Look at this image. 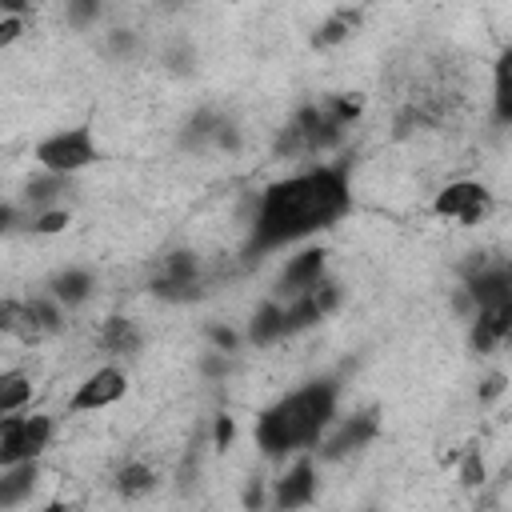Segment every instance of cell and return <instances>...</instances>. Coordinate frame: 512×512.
<instances>
[{
    "label": "cell",
    "mask_w": 512,
    "mask_h": 512,
    "mask_svg": "<svg viewBox=\"0 0 512 512\" xmlns=\"http://www.w3.org/2000/svg\"><path fill=\"white\" fill-rule=\"evenodd\" d=\"M352 212V172L344 160H308L268 180L244 220L240 264L252 268L272 252L312 244Z\"/></svg>",
    "instance_id": "cell-1"
},
{
    "label": "cell",
    "mask_w": 512,
    "mask_h": 512,
    "mask_svg": "<svg viewBox=\"0 0 512 512\" xmlns=\"http://www.w3.org/2000/svg\"><path fill=\"white\" fill-rule=\"evenodd\" d=\"M344 400V380L336 372L312 376L288 392H280L272 404H264L252 416V444L264 460L284 464L300 452H312L328 424L340 416Z\"/></svg>",
    "instance_id": "cell-2"
},
{
    "label": "cell",
    "mask_w": 512,
    "mask_h": 512,
    "mask_svg": "<svg viewBox=\"0 0 512 512\" xmlns=\"http://www.w3.org/2000/svg\"><path fill=\"white\" fill-rule=\"evenodd\" d=\"M360 112H364V104L352 92H328L320 100H308V104H300L276 128L272 156L276 160H288V164L320 160V156H328L352 132V124L360 120Z\"/></svg>",
    "instance_id": "cell-3"
},
{
    "label": "cell",
    "mask_w": 512,
    "mask_h": 512,
    "mask_svg": "<svg viewBox=\"0 0 512 512\" xmlns=\"http://www.w3.org/2000/svg\"><path fill=\"white\" fill-rule=\"evenodd\" d=\"M148 292L160 304H192L208 292V268L196 248H168L148 272Z\"/></svg>",
    "instance_id": "cell-4"
},
{
    "label": "cell",
    "mask_w": 512,
    "mask_h": 512,
    "mask_svg": "<svg viewBox=\"0 0 512 512\" xmlns=\"http://www.w3.org/2000/svg\"><path fill=\"white\" fill-rule=\"evenodd\" d=\"M100 156H104V148H100L92 124H68V128H56V132L40 136L36 148H32L36 168H44V172H60V176H80V172L96 168Z\"/></svg>",
    "instance_id": "cell-5"
},
{
    "label": "cell",
    "mask_w": 512,
    "mask_h": 512,
    "mask_svg": "<svg viewBox=\"0 0 512 512\" xmlns=\"http://www.w3.org/2000/svg\"><path fill=\"white\" fill-rule=\"evenodd\" d=\"M380 428H384L380 404H360L352 412H340L328 424V432L320 436V444L312 452L320 456V464H344V460L360 456L364 448H372V440L380 436Z\"/></svg>",
    "instance_id": "cell-6"
},
{
    "label": "cell",
    "mask_w": 512,
    "mask_h": 512,
    "mask_svg": "<svg viewBox=\"0 0 512 512\" xmlns=\"http://www.w3.org/2000/svg\"><path fill=\"white\" fill-rule=\"evenodd\" d=\"M176 144L180 152H192V156H236L244 148V128L228 112L204 104L180 124Z\"/></svg>",
    "instance_id": "cell-7"
},
{
    "label": "cell",
    "mask_w": 512,
    "mask_h": 512,
    "mask_svg": "<svg viewBox=\"0 0 512 512\" xmlns=\"http://www.w3.org/2000/svg\"><path fill=\"white\" fill-rule=\"evenodd\" d=\"M56 440V416L48 412H12L0 416V468L20 460H40Z\"/></svg>",
    "instance_id": "cell-8"
},
{
    "label": "cell",
    "mask_w": 512,
    "mask_h": 512,
    "mask_svg": "<svg viewBox=\"0 0 512 512\" xmlns=\"http://www.w3.org/2000/svg\"><path fill=\"white\" fill-rule=\"evenodd\" d=\"M64 316L68 308L52 296V292H36V296H8L0 304V328L8 336H20V340H44V336H56L64 328Z\"/></svg>",
    "instance_id": "cell-9"
},
{
    "label": "cell",
    "mask_w": 512,
    "mask_h": 512,
    "mask_svg": "<svg viewBox=\"0 0 512 512\" xmlns=\"http://www.w3.org/2000/svg\"><path fill=\"white\" fill-rule=\"evenodd\" d=\"M492 212H496V192L484 180H472V176L448 180L432 196V216L436 220H448V224H460V228H476Z\"/></svg>",
    "instance_id": "cell-10"
},
{
    "label": "cell",
    "mask_w": 512,
    "mask_h": 512,
    "mask_svg": "<svg viewBox=\"0 0 512 512\" xmlns=\"http://www.w3.org/2000/svg\"><path fill=\"white\" fill-rule=\"evenodd\" d=\"M128 368L120 364V360H104V364H96L76 388H72V396H68V412H76V416H84V412H108V408H116L124 396H128Z\"/></svg>",
    "instance_id": "cell-11"
},
{
    "label": "cell",
    "mask_w": 512,
    "mask_h": 512,
    "mask_svg": "<svg viewBox=\"0 0 512 512\" xmlns=\"http://www.w3.org/2000/svg\"><path fill=\"white\" fill-rule=\"evenodd\" d=\"M320 492V456L316 452H300L292 460H284L280 476L272 480V492H268V504L288 512V508H308Z\"/></svg>",
    "instance_id": "cell-12"
},
{
    "label": "cell",
    "mask_w": 512,
    "mask_h": 512,
    "mask_svg": "<svg viewBox=\"0 0 512 512\" xmlns=\"http://www.w3.org/2000/svg\"><path fill=\"white\" fill-rule=\"evenodd\" d=\"M328 276V248H320V244H300L284 264H280V272H276V280H272V296H300V292H308V288H316L320 280Z\"/></svg>",
    "instance_id": "cell-13"
},
{
    "label": "cell",
    "mask_w": 512,
    "mask_h": 512,
    "mask_svg": "<svg viewBox=\"0 0 512 512\" xmlns=\"http://www.w3.org/2000/svg\"><path fill=\"white\" fill-rule=\"evenodd\" d=\"M96 348L108 360H132L144 352V328L132 316H104L96 324Z\"/></svg>",
    "instance_id": "cell-14"
},
{
    "label": "cell",
    "mask_w": 512,
    "mask_h": 512,
    "mask_svg": "<svg viewBox=\"0 0 512 512\" xmlns=\"http://www.w3.org/2000/svg\"><path fill=\"white\" fill-rule=\"evenodd\" d=\"M44 292H52L68 312H72V308H84V304L96 296V272L84 268V264H64L60 272L48 276Z\"/></svg>",
    "instance_id": "cell-15"
},
{
    "label": "cell",
    "mask_w": 512,
    "mask_h": 512,
    "mask_svg": "<svg viewBox=\"0 0 512 512\" xmlns=\"http://www.w3.org/2000/svg\"><path fill=\"white\" fill-rule=\"evenodd\" d=\"M40 484V460H20L0 468V512L24 508Z\"/></svg>",
    "instance_id": "cell-16"
},
{
    "label": "cell",
    "mask_w": 512,
    "mask_h": 512,
    "mask_svg": "<svg viewBox=\"0 0 512 512\" xmlns=\"http://www.w3.org/2000/svg\"><path fill=\"white\" fill-rule=\"evenodd\" d=\"M492 124L512 128V44H504L492 60Z\"/></svg>",
    "instance_id": "cell-17"
},
{
    "label": "cell",
    "mask_w": 512,
    "mask_h": 512,
    "mask_svg": "<svg viewBox=\"0 0 512 512\" xmlns=\"http://www.w3.org/2000/svg\"><path fill=\"white\" fill-rule=\"evenodd\" d=\"M156 484H160V472L148 460H124L116 468V476H112V488L124 500H144V496L156 492Z\"/></svg>",
    "instance_id": "cell-18"
},
{
    "label": "cell",
    "mask_w": 512,
    "mask_h": 512,
    "mask_svg": "<svg viewBox=\"0 0 512 512\" xmlns=\"http://www.w3.org/2000/svg\"><path fill=\"white\" fill-rule=\"evenodd\" d=\"M360 8H336L332 16H324L320 24H316V32H312V48L316 52H328V48H340L344 40H352L356 36V28H360Z\"/></svg>",
    "instance_id": "cell-19"
},
{
    "label": "cell",
    "mask_w": 512,
    "mask_h": 512,
    "mask_svg": "<svg viewBox=\"0 0 512 512\" xmlns=\"http://www.w3.org/2000/svg\"><path fill=\"white\" fill-rule=\"evenodd\" d=\"M32 372L28 368H4L0 372V416H12V412H28L32 408Z\"/></svg>",
    "instance_id": "cell-20"
},
{
    "label": "cell",
    "mask_w": 512,
    "mask_h": 512,
    "mask_svg": "<svg viewBox=\"0 0 512 512\" xmlns=\"http://www.w3.org/2000/svg\"><path fill=\"white\" fill-rule=\"evenodd\" d=\"M68 224H72V208H68V204H56V208L28 212L24 232H28V236H60V232H68Z\"/></svg>",
    "instance_id": "cell-21"
},
{
    "label": "cell",
    "mask_w": 512,
    "mask_h": 512,
    "mask_svg": "<svg viewBox=\"0 0 512 512\" xmlns=\"http://www.w3.org/2000/svg\"><path fill=\"white\" fill-rule=\"evenodd\" d=\"M60 12H64V24L72 32H88L100 24L104 16V0H60Z\"/></svg>",
    "instance_id": "cell-22"
},
{
    "label": "cell",
    "mask_w": 512,
    "mask_h": 512,
    "mask_svg": "<svg viewBox=\"0 0 512 512\" xmlns=\"http://www.w3.org/2000/svg\"><path fill=\"white\" fill-rule=\"evenodd\" d=\"M28 28V16H0V48H12Z\"/></svg>",
    "instance_id": "cell-23"
},
{
    "label": "cell",
    "mask_w": 512,
    "mask_h": 512,
    "mask_svg": "<svg viewBox=\"0 0 512 512\" xmlns=\"http://www.w3.org/2000/svg\"><path fill=\"white\" fill-rule=\"evenodd\" d=\"M108 52L132 56V52H136V32H132V28H112V32H108Z\"/></svg>",
    "instance_id": "cell-24"
},
{
    "label": "cell",
    "mask_w": 512,
    "mask_h": 512,
    "mask_svg": "<svg viewBox=\"0 0 512 512\" xmlns=\"http://www.w3.org/2000/svg\"><path fill=\"white\" fill-rule=\"evenodd\" d=\"M232 436H236V420H232V416H216V420H212V448L224 452V448L232 444Z\"/></svg>",
    "instance_id": "cell-25"
},
{
    "label": "cell",
    "mask_w": 512,
    "mask_h": 512,
    "mask_svg": "<svg viewBox=\"0 0 512 512\" xmlns=\"http://www.w3.org/2000/svg\"><path fill=\"white\" fill-rule=\"evenodd\" d=\"M32 0H0V16H28Z\"/></svg>",
    "instance_id": "cell-26"
}]
</instances>
